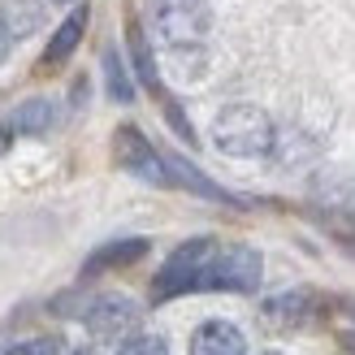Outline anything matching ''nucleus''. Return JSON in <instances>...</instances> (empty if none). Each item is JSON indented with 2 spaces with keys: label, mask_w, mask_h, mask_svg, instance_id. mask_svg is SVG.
Returning <instances> with one entry per match:
<instances>
[{
  "label": "nucleus",
  "mask_w": 355,
  "mask_h": 355,
  "mask_svg": "<svg viewBox=\"0 0 355 355\" xmlns=\"http://www.w3.org/2000/svg\"><path fill=\"white\" fill-rule=\"evenodd\" d=\"M212 144L225 156H264L273 148V121L256 104H230L212 121Z\"/></svg>",
  "instance_id": "1"
},
{
  "label": "nucleus",
  "mask_w": 355,
  "mask_h": 355,
  "mask_svg": "<svg viewBox=\"0 0 355 355\" xmlns=\"http://www.w3.org/2000/svg\"><path fill=\"white\" fill-rule=\"evenodd\" d=\"M264 355H277V351H264Z\"/></svg>",
  "instance_id": "23"
},
{
  "label": "nucleus",
  "mask_w": 355,
  "mask_h": 355,
  "mask_svg": "<svg viewBox=\"0 0 355 355\" xmlns=\"http://www.w3.org/2000/svg\"><path fill=\"white\" fill-rule=\"evenodd\" d=\"M52 5H69V0H52Z\"/></svg>",
  "instance_id": "22"
},
{
  "label": "nucleus",
  "mask_w": 355,
  "mask_h": 355,
  "mask_svg": "<svg viewBox=\"0 0 355 355\" xmlns=\"http://www.w3.org/2000/svg\"><path fill=\"white\" fill-rule=\"evenodd\" d=\"M113 156H117L121 169H130L135 178H144V182H156V187H169L173 182L169 169H165V152H156L135 126H121L113 135Z\"/></svg>",
  "instance_id": "4"
},
{
  "label": "nucleus",
  "mask_w": 355,
  "mask_h": 355,
  "mask_svg": "<svg viewBox=\"0 0 355 355\" xmlns=\"http://www.w3.org/2000/svg\"><path fill=\"white\" fill-rule=\"evenodd\" d=\"M156 26H161L165 44L191 48L195 40H204V31H208V0H161Z\"/></svg>",
  "instance_id": "5"
},
{
  "label": "nucleus",
  "mask_w": 355,
  "mask_h": 355,
  "mask_svg": "<svg viewBox=\"0 0 355 355\" xmlns=\"http://www.w3.org/2000/svg\"><path fill=\"white\" fill-rule=\"evenodd\" d=\"M117 355H169V347H165V338H156V334H135V338L121 343Z\"/></svg>",
  "instance_id": "16"
},
{
  "label": "nucleus",
  "mask_w": 355,
  "mask_h": 355,
  "mask_svg": "<svg viewBox=\"0 0 355 355\" xmlns=\"http://www.w3.org/2000/svg\"><path fill=\"white\" fill-rule=\"evenodd\" d=\"M144 256H148V239H117V243L96 247L83 264V273L92 277V273H109V269H126V264L144 260Z\"/></svg>",
  "instance_id": "8"
},
{
  "label": "nucleus",
  "mask_w": 355,
  "mask_h": 355,
  "mask_svg": "<svg viewBox=\"0 0 355 355\" xmlns=\"http://www.w3.org/2000/svg\"><path fill=\"white\" fill-rule=\"evenodd\" d=\"M83 321L96 338H126L139 325V308L121 295H100V299H92V308L83 312Z\"/></svg>",
  "instance_id": "6"
},
{
  "label": "nucleus",
  "mask_w": 355,
  "mask_h": 355,
  "mask_svg": "<svg viewBox=\"0 0 355 355\" xmlns=\"http://www.w3.org/2000/svg\"><path fill=\"white\" fill-rule=\"evenodd\" d=\"M308 304H312L308 291H286V295H277V299L264 304V321L277 325V329H291L299 321H308Z\"/></svg>",
  "instance_id": "10"
},
{
  "label": "nucleus",
  "mask_w": 355,
  "mask_h": 355,
  "mask_svg": "<svg viewBox=\"0 0 355 355\" xmlns=\"http://www.w3.org/2000/svg\"><path fill=\"white\" fill-rule=\"evenodd\" d=\"M130 52H135L139 78H144L156 96H161V83H156V69H152V52H148V44H144V35H139V26H130Z\"/></svg>",
  "instance_id": "15"
},
{
  "label": "nucleus",
  "mask_w": 355,
  "mask_h": 355,
  "mask_svg": "<svg viewBox=\"0 0 355 355\" xmlns=\"http://www.w3.org/2000/svg\"><path fill=\"white\" fill-rule=\"evenodd\" d=\"M260 273H264V264L260 256L252 252V247H243V243H230V247H212V256L204 264V273H200V291H234V295H252L260 286Z\"/></svg>",
  "instance_id": "2"
},
{
  "label": "nucleus",
  "mask_w": 355,
  "mask_h": 355,
  "mask_svg": "<svg viewBox=\"0 0 355 355\" xmlns=\"http://www.w3.org/2000/svg\"><path fill=\"white\" fill-rule=\"evenodd\" d=\"M165 169H169L173 182H182V187H191V191H200V195H208V200H230V195H225L217 182H208V178L195 169V165H187L182 156H169V152H165Z\"/></svg>",
  "instance_id": "11"
},
{
  "label": "nucleus",
  "mask_w": 355,
  "mask_h": 355,
  "mask_svg": "<svg viewBox=\"0 0 355 355\" xmlns=\"http://www.w3.org/2000/svg\"><path fill=\"white\" fill-rule=\"evenodd\" d=\"M87 17H92V13H87V5H83V9H74V13H69L65 22L57 26V35L48 40V52H44V61H40L44 69H57V65H65V61H69V52L78 48L83 31H87Z\"/></svg>",
  "instance_id": "9"
},
{
  "label": "nucleus",
  "mask_w": 355,
  "mask_h": 355,
  "mask_svg": "<svg viewBox=\"0 0 355 355\" xmlns=\"http://www.w3.org/2000/svg\"><path fill=\"white\" fill-rule=\"evenodd\" d=\"M212 247H217L212 239H191V243L178 247V252L161 264L156 282H152V299H156V304L200 291V273H204V264H208V256H212Z\"/></svg>",
  "instance_id": "3"
},
{
  "label": "nucleus",
  "mask_w": 355,
  "mask_h": 355,
  "mask_svg": "<svg viewBox=\"0 0 355 355\" xmlns=\"http://www.w3.org/2000/svg\"><path fill=\"white\" fill-rule=\"evenodd\" d=\"M9 148H13V135L0 126V156H9Z\"/></svg>",
  "instance_id": "19"
},
{
  "label": "nucleus",
  "mask_w": 355,
  "mask_h": 355,
  "mask_svg": "<svg viewBox=\"0 0 355 355\" xmlns=\"http://www.w3.org/2000/svg\"><path fill=\"white\" fill-rule=\"evenodd\" d=\"M52 121H57V109H52L48 100H26L22 109L13 113V130H22V135H48Z\"/></svg>",
  "instance_id": "12"
},
{
  "label": "nucleus",
  "mask_w": 355,
  "mask_h": 355,
  "mask_svg": "<svg viewBox=\"0 0 355 355\" xmlns=\"http://www.w3.org/2000/svg\"><path fill=\"white\" fill-rule=\"evenodd\" d=\"M104 74H109V96H113V100L126 104V100L135 96V92H130V78H126V69H121V57H117L113 48L104 52Z\"/></svg>",
  "instance_id": "14"
},
{
  "label": "nucleus",
  "mask_w": 355,
  "mask_h": 355,
  "mask_svg": "<svg viewBox=\"0 0 355 355\" xmlns=\"http://www.w3.org/2000/svg\"><path fill=\"white\" fill-rule=\"evenodd\" d=\"M74 355H96V351H74Z\"/></svg>",
  "instance_id": "21"
},
{
  "label": "nucleus",
  "mask_w": 355,
  "mask_h": 355,
  "mask_svg": "<svg viewBox=\"0 0 355 355\" xmlns=\"http://www.w3.org/2000/svg\"><path fill=\"white\" fill-rule=\"evenodd\" d=\"M61 351V338H31V343H13L0 355H57Z\"/></svg>",
  "instance_id": "17"
},
{
  "label": "nucleus",
  "mask_w": 355,
  "mask_h": 355,
  "mask_svg": "<svg viewBox=\"0 0 355 355\" xmlns=\"http://www.w3.org/2000/svg\"><path fill=\"white\" fill-rule=\"evenodd\" d=\"M191 355H247V338L230 321H204L191 334Z\"/></svg>",
  "instance_id": "7"
},
{
  "label": "nucleus",
  "mask_w": 355,
  "mask_h": 355,
  "mask_svg": "<svg viewBox=\"0 0 355 355\" xmlns=\"http://www.w3.org/2000/svg\"><path fill=\"white\" fill-rule=\"evenodd\" d=\"M9 40H13V35H9V26H5V17H0V61L9 57Z\"/></svg>",
  "instance_id": "18"
},
{
  "label": "nucleus",
  "mask_w": 355,
  "mask_h": 355,
  "mask_svg": "<svg viewBox=\"0 0 355 355\" xmlns=\"http://www.w3.org/2000/svg\"><path fill=\"white\" fill-rule=\"evenodd\" d=\"M347 351H351V355H355V334H347Z\"/></svg>",
  "instance_id": "20"
},
{
  "label": "nucleus",
  "mask_w": 355,
  "mask_h": 355,
  "mask_svg": "<svg viewBox=\"0 0 355 355\" xmlns=\"http://www.w3.org/2000/svg\"><path fill=\"white\" fill-rule=\"evenodd\" d=\"M0 17H5L13 40H22V35H31L35 26H40V0H5Z\"/></svg>",
  "instance_id": "13"
}]
</instances>
